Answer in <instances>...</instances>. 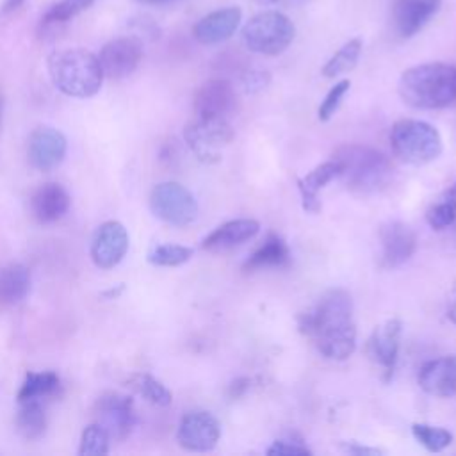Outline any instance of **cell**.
<instances>
[{"instance_id":"obj_1","label":"cell","mask_w":456,"mask_h":456,"mask_svg":"<svg viewBox=\"0 0 456 456\" xmlns=\"http://www.w3.org/2000/svg\"><path fill=\"white\" fill-rule=\"evenodd\" d=\"M299 328L328 360H346L356 349L353 299L342 289L324 292L314 308L299 315Z\"/></svg>"},{"instance_id":"obj_2","label":"cell","mask_w":456,"mask_h":456,"mask_svg":"<svg viewBox=\"0 0 456 456\" xmlns=\"http://www.w3.org/2000/svg\"><path fill=\"white\" fill-rule=\"evenodd\" d=\"M397 91L415 109H444L456 102V66L426 62L403 71Z\"/></svg>"},{"instance_id":"obj_3","label":"cell","mask_w":456,"mask_h":456,"mask_svg":"<svg viewBox=\"0 0 456 456\" xmlns=\"http://www.w3.org/2000/svg\"><path fill=\"white\" fill-rule=\"evenodd\" d=\"M338 164V178L358 194H374L388 187L394 167L378 150L360 144L340 146L333 157Z\"/></svg>"},{"instance_id":"obj_4","label":"cell","mask_w":456,"mask_h":456,"mask_svg":"<svg viewBox=\"0 0 456 456\" xmlns=\"http://www.w3.org/2000/svg\"><path fill=\"white\" fill-rule=\"evenodd\" d=\"M48 73L53 86L73 98L94 96L105 77L98 57L84 48L52 52L48 57Z\"/></svg>"},{"instance_id":"obj_5","label":"cell","mask_w":456,"mask_h":456,"mask_svg":"<svg viewBox=\"0 0 456 456\" xmlns=\"http://www.w3.org/2000/svg\"><path fill=\"white\" fill-rule=\"evenodd\" d=\"M390 148L401 162L422 166L442 153V137L426 121L399 119L390 130Z\"/></svg>"},{"instance_id":"obj_6","label":"cell","mask_w":456,"mask_h":456,"mask_svg":"<svg viewBox=\"0 0 456 456\" xmlns=\"http://www.w3.org/2000/svg\"><path fill=\"white\" fill-rule=\"evenodd\" d=\"M296 27L280 11H264L249 18L242 27V41L249 52L260 55H278L294 41Z\"/></svg>"},{"instance_id":"obj_7","label":"cell","mask_w":456,"mask_h":456,"mask_svg":"<svg viewBox=\"0 0 456 456\" xmlns=\"http://www.w3.org/2000/svg\"><path fill=\"white\" fill-rule=\"evenodd\" d=\"M151 212L173 226H187L198 217V203L189 189L176 182H162L150 194Z\"/></svg>"},{"instance_id":"obj_8","label":"cell","mask_w":456,"mask_h":456,"mask_svg":"<svg viewBox=\"0 0 456 456\" xmlns=\"http://www.w3.org/2000/svg\"><path fill=\"white\" fill-rule=\"evenodd\" d=\"M185 142L201 160L217 159V150L233 139V128L224 118L196 116L183 130Z\"/></svg>"},{"instance_id":"obj_9","label":"cell","mask_w":456,"mask_h":456,"mask_svg":"<svg viewBox=\"0 0 456 456\" xmlns=\"http://www.w3.org/2000/svg\"><path fill=\"white\" fill-rule=\"evenodd\" d=\"M98 424L103 426L109 438L125 440L137 424L135 406L132 397L119 392H105L96 401Z\"/></svg>"},{"instance_id":"obj_10","label":"cell","mask_w":456,"mask_h":456,"mask_svg":"<svg viewBox=\"0 0 456 456\" xmlns=\"http://www.w3.org/2000/svg\"><path fill=\"white\" fill-rule=\"evenodd\" d=\"M221 436L219 420L205 410H192L185 413L178 424L176 440L180 447L191 452L212 451Z\"/></svg>"},{"instance_id":"obj_11","label":"cell","mask_w":456,"mask_h":456,"mask_svg":"<svg viewBox=\"0 0 456 456\" xmlns=\"http://www.w3.org/2000/svg\"><path fill=\"white\" fill-rule=\"evenodd\" d=\"M142 59V43L137 37H116L103 45L98 61L109 78H125L135 71Z\"/></svg>"},{"instance_id":"obj_12","label":"cell","mask_w":456,"mask_h":456,"mask_svg":"<svg viewBox=\"0 0 456 456\" xmlns=\"http://www.w3.org/2000/svg\"><path fill=\"white\" fill-rule=\"evenodd\" d=\"M128 249V232L119 221L102 223L91 240V258L100 269L116 267Z\"/></svg>"},{"instance_id":"obj_13","label":"cell","mask_w":456,"mask_h":456,"mask_svg":"<svg viewBox=\"0 0 456 456\" xmlns=\"http://www.w3.org/2000/svg\"><path fill=\"white\" fill-rule=\"evenodd\" d=\"M194 112L203 118L228 119L237 109L235 87L223 78L207 80L194 94Z\"/></svg>"},{"instance_id":"obj_14","label":"cell","mask_w":456,"mask_h":456,"mask_svg":"<svg viewBox=\"0 0 456 456\" xmlns=\"http://www.w3.org/2000/svg\"><path fill=\"white\" fill-rule=\"evenodd\" d=\"M381 265L399 267L411 258L417 248L415 232L403 221H390L379 230Z\"/></svg>"},{"instance_id":"obj_15","label":"cell","mask_w":456,"mask_h":456,"mask_svg":"<svg viewBox=\"0 0 456 456\" xmlns=\"http://www.w3.org/2000/svg\"><path fill=\"white\" fill-rule=\"evenodd\" d=\"M66 137L50 126L36 128L28 139V160L39 171L57 167L66 157Z\"/></svg>"},{"instance_id":"obj_16","label":"cell","mask_w":456,"mask_h":456,"mask_svg":"<svg viewBox=\"0 0 456 456\" xmlns=\"http://www.w3.org/2000/svg\"><path fill=\"white\" fill-rule=\"evenodd\" d=\"M419 387L435 397L456 395V354L426 362L417 376Z\"/></svg>"},{"instance_id":"obj_17","label":"cell","mask_w":456,"mask_h":456,"mask_svg":"<svg viewBox=\"0 0 456 456\" xmlns=\"http://www.w3.org/2000/svg\"><path fill=\"white\" fill-rule=\"evenodd\" d=\"M242 12L239 7H224L200 18L192 27V36L201 45H217L233 36L240 23Z\"/></svg>"},{"instance_id":"obj_18","label":"cell","mask_w":456,"mask_h":456,"mask_svg":"<svg viewBox=\"0 0 456 456\" xmlns=\"http://www.w3.org/2000/svg\"><path fill=\"white\" fill-rule=\"evenodd\" d=\"M401 330L403 324L399 319H388L374 328L369 338V354L383 369L387 378L394 372L399 344H401Z\"/></svg>"},{"instance_id":"obj_19","label":"cell","mask_w":456,"mask_h":456,"mask_svg":"<svg viewBox=\"0 0 456 456\" xmlns=\"http://www.w3.org/2000/svg\"><path fill=\"white\" fill-rule=\"evenodd\" d=\"M258 230H260V223L256 219H249V217L232 219L219 224L216 230H212L201 240V248L210 253H223L253 239L258 233Z\"/></svg>"},{"instance_id":"obj_20","label":"cell","mask_w":456,"mask_h":456,"mask_svg":"<svg viewBox=\"0 0 456 456\" xmlns=\"http://www.w3.org/2000/svg\"><path fill=\"white\" fill-rule=\"evenodd\" d=\"M442 0H395L394 23L403 37H411L436 14Z\"/></svg>"},{"instance_id":"obj_21","label":"cell","mask_w":456,"mask_h":456,"mask_svg":"<svg viewBox=\"0 0 456 456\" xmlns=\"http://www.w3.org/2000/svg\"><path fill=\"white\" fill-rule=\"evenodd\" d=\"M69 194L68 191L59 183H45L41 185L30 200V208L34 217L39 223H53L61 219L68 208H69Z\"/></svg>"},{"instance_id":"obj_22","label":"cell","mask_w":456,"mask_h":456,"mask_svg":"<svg viewBox=\"0 0 456 456\" xmlns=\"http://www.w3.org/2000/svg\"><path fill=\"white\" fill-rule=\"evenodd\" d=\"M337 175H338V164L331 159L319 164L317 167H314L310 173H306L297 180V189H299L305 210L317 212L321 208L317 194L328 182L337 178Z\"/></svg>"},{"instance_id":"obj_23","label":"cell","mask_w":456,"mask_h":456,"mask_svg":"<svg viewBox=\"0 0 456 456\" xmlns=\"http://www.w3.org/2000/svg\"><path fill=\"white\" fill-rule=\"evenodd\" d=\"M30 290V271L21 264H7L0 269V305H16Z\"/></svg>"},{"instance_id":"obj_24","label":"cell","mask_w":456,"mask_h":456,"mask_svg":"<svg viewBox=\"0 0 456 456\" xmlns=\"http://www.w3.org/2000/svg\"><path fill=\"white\" fill-rule=\"evenodd\" d=\"M290 253L287 244L278 235H269L265 242L248 258L244 269L256 271L262 267H276L287 264Z\"/></svg>"},{"instance_id":"obj_25","label":"cell","mask_w":456,"mask_h":456,"mask_svg":"<svg viewBox=\"0 0 456 456\" xmlns=\"http://www.w3.org/2000/svg\"><path fill=\"white\" fill-rule=\"evenodd\" d=\"M16 428L27 440H37L46 429V413L37 399L21 401V408L16 415Z\"/></svg>"},{"instance_id":"obj_26","label":"cell","mask_w":456,"mask_h":456,"mask_svg":"<svg viewBox=\"0 0 456 456\" xmlns=\"http://www.w3.org/2000/svg\"><path fill=\"white\" fill-rule=\"evenodd\" d=\"M360 53H362V39L360 37L349 39L328 59V62L322 66V75L326 78H335L342 73L351 71L356 66Z\"/></svg>"},{"instance_id":"obj_27","label":"cell","mask_w":456,"mask_h":456,"mask_svg":"<svg viewBox=\"0 0 456 456\" xmlns=\"http://www.w3.org/2000/svg\"><path fill=\"white\" fill-rule=\"evenodd\" d=\"M59 388V376L52 370L27 372L21 388L18 392V401H30L55 394Z\"/></svg>"},{"instance_id":"obj_28","label":"cell","mask_w":456,"mask_h":456,"mask_svg":"<svg viewBox=\"0 0 456 456\" xmlns=\"http://www.w3.org/2000/svg\"><path fill=\"white\" fill-rule=\"evenodd\" d=\"M426 221L433 230H445L456 221V183L447 189L426 212Z\"/></svg>"},{"instance_id":"obj_29","label":"cell","mask_w":456,"mask_h":456,"mask_svg":"<svg viewBox=\"0 0 456 456\" xmlns=\"http://www.w3.org/2000/svg\"><path fill=\"white\" fill-rule=\"evenodd\" d=\"M132 388L142 395L146 401H150L155 406H169L173 401L171 392L162 385L159 379H155L150 374H135L130 379Z\"/></svg>"},{"instance_id":"obj_30","label":"cell","mask_w":456,"mask_h":456,"mask_svg":"<svg viewBox=\"0 0 456 456\" xmlns=\"http://www.w3.org/2000/svg\"><path fill=\"white\" fill-rule=\"evenodd\" d=\"M192 258V248L182 244H159L148 253V262L159 267H176Z\"/></svg>"},{"instance_id":"obj_31","label":"cell","mask_w":456,"mask_h":456,"mask_svg":"<svg viewBox=\"0 0 456 456\" xmlns=\"http://www.w3.org/2000/svg\"><path fill=\"white\" fill-rule=\"evenodd\" d=\"M94 0H61L52 5L45 16L41 18V27H55L69 21L87 7H91Z\"/></svg>"},{"instance_id":"obj_32","label":"cell","mask_w":456,"mask_h":456,"mask_svg":"<svg viewBox=\"0 0 456 456\" xmlns=\"http://www.w3.org/2000/svg\"><path fill=\"white\" fill-rule=\"evenodd\" d=\"M411 433L415 436V440L426 447L429 452H440L445 447L451 445L452 442V435L438 426H431V424H413L411 426Z\"/></svg>"},{"instance_id":"obj_33","label":"cell","mask_w":456,"mask_h":456,"mask_svg":"<svg viewBox=\"0 0 456 456\" xmlns=\"http://www.w3.org/2000/svg\"><path fill=\"white\" fill-rule=\"evenodd\" d=\"M109 435L103 429V426L91 424L82 431L80 436V445H78V454L80 456H102L109 452Z\"/></svg>"},{"instance_id":"obj_34","label":"cell","mask_w":456,"mask_h":456,"mask_svg":"<svg viewBox=\"0 0 456 456\" xmlns=\"http://www.w3.org/2000/svg\"><path fill=\"white\" fill-rule=\"evenodd\" d=\"M349 86H351V82H349L347 78H344V80H338V82L328 91V94L324 96V100L321 102V105H319V109H317V118H319L321 121H328V119L335 114V110L338 109L342 98H344L346 93L349 91Z\"/></svg>"},{"instance_id":"obj_35","label":"cell","mask_w":456,"mask_h":456,"mask_svg":"<svg viewBox=\"0 0 456 456\" xmlns=\"http://www.w3.org/2000/svg\"><path fill=\"white\" fill-rule=\"evenodd\" d=\"M269 456H305V454H312V451L297 442H290V440H276L273 442V445L267 449Z\"/></svg>"},{"instance_id":"obj_36","label":"cell","mask_w":456,"mask_h":456,"mask_svg":"<svg viewBox=\"0 0 456 456\" xmlns=\"http://www.w3.org/2000/svg\"><path fill=\"white\" fill-rule=\"evenodd\" d=\"M269 82V75L264 71H249L244 78V86L248 91H256L265 87V84Z\"/></svg>"},{"instance_id":"obj_37","label":"cell","mask_w":456,"mask_h":456,"mask_svg":"<svg viewBox=\"0 0 456 456\" xmlns=\"http://www.w3.org/2000/svg\"><path fill=\"white\" fill-rule=\"evenodd\" d=\"M347 452H354V454H379V449H369V447H358V445H347L346 447Z\"/></svg>"},{"instance_id":"obj_38","label":"cell","mask_w":456,"mask_h":456,"mask_svg":"<svg viewBox=\"0 0 456 456\" xmlns=\"http://www.w3.org/2000/svg\"><path fill=\"white\" fill-rule=\"evenodd\" d=\"M23 2H25V0H5V4H4V12H9V11L18 9Z\"/></svg>"},{"instance_id":"obj_39","label":"cell","mask_w":456,"mask_h":456,"mask_svg":"<svg viewBox=\"0 0 456 456\" xmlns=\"http://www.w3.org/2000/svg\"><path fill=\"white\" fill-rule=\"evenodd\" d=\"M121 292H123V285H119L118 289H114V287H112V289H109V290H103V292H102V296H105V297L112 299V297H118Z\"/></svg>"},{"instance_id":"obj_40","label":"cell","mask_w":456,"mask_h":456,"mask_svg":"<svg viewBox=\"0 0 456 456\" xmlns=\"http://www.w3.org/2000/svg\"><path fill=\"white\" fill-rule=\"evenodd\" d=\"M447 317H449V321H451L452 324H456V299L451 303V306H449V310H447Z\"/></svg>"},{"instance_id":"obj_41","label":"cell","mask_w":456,"mask_h":456,"mask_svg":"<svg viewBox=\"0 0 456 456\" xmlns=\"http://www.w3.org/2000/svg\"><path fill=\"white\" fill-rule=\"evenodd\" d=\"M141 4H150V5H162V4H169V2H175V0H137Z\"/></svg>"},{"instance_id":"obj_42","label":"cell","mask_w":456,"mask_h":456,"mask_svg":"<svg viewBox=\"0 0 456 456\" xmlns=\"http://www.w3.org/2000/svg\"><path fill=\"white\" fill-rule=\"evenodd\" d=\"M258 4H262V5H269V4H276L278 0H256Z\"/></svg>"},{"instance_id":"obj_43","label":"cell","mask_w":456,"mask_h":456,"mask_svg":"<svg viewBox=\"0 0 456 456\" xmlns=\"http://www.w3.org/2000/svg\"><path fill=\"white\" fill-rule=\"evenodd\" d=\"M0 116H2V98H0Z\"/></svg>"},{"instance_id":"obj_44","label":"cell","mask_w":456,"mask_h":456,"mask_svg":"<svg viewBox=\"0 0 456 456\" xmlns=\"http://www.w3.org/2000/svg\"><path fill=\"white\" fill-rule=\"evenodd\" d=\"M452 226H454V228H456V221H454V224H452Z\"/></svg>"}]
</instances>
